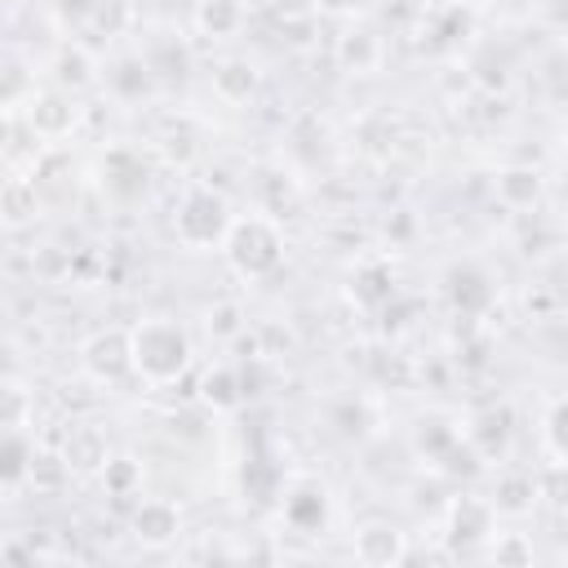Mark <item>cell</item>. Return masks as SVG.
<instances>
[{
  "label": "cell",
  "mask_w": 568,
  "mask_h": 568,
  "mask_svg": "<svg viewBox=\"0 0 568 568\" xmlns=\"http://www.w3.org/2000/svg\"><path fill=\"white\" fill-rule=\"evenodd\" d=\"M328 519V497L320 484H297L293 493H284V524L293 532H320Z\"/></svg>",
  "instance_id": "obj_7"
},
{
  "label": "cell",
  "mask_w": 568,
  "mask_h": 568,
  "mask_svg": "<svg viewBox=\"0 0 568 568\" xmlns=\"http://www.w3.org/2000/svg\"><path fill=\"white\" fill-rule=\"evenodd\" d=\"M222 253H226L235 275L266 280V275H275L284 266V231L262 213L231 217V226L222 235Z\"/></svg>",
  "instance_id": "obj_2"
},
{
  "label": "cell",
  "mask_w": 568,
  "mask_h": 568,
  "mask_svg": "<svg viewBox=\"0 0 568 568\" xmlns=\"http://www.w3.org/2000/svg\"><path fill=\"white\" fill-rule=\"evenodd\" d=\"M213 89H217L222 102H248L257 93V67L244 62V58H226L213 71Z\"/></svg>",
  "instance_id": "obj_15"
},
{
  "label": "cell",
  "mask_w": 568,
  "mask_h": 568,
  "mask_svg": "<svg viewBox=\"0 0 568 568\" xmlns=\"http://www.w3.org/2000/svg\"><path fill=\"white\" fill-rule=\"evenodd\" d=\"M497 195H501L510 209H528V204L541 195V182H537L532 169H506V173L497 178Z\"/></svg>",
  "instance_id": "obj_24"
},
{
  "label": "cell",
  "mask_w": 568,
  "mask_h": 568,
  "mask_svg": "<svg viewBox=\"0 0 568 568\" xmlns=\"http://www.w3.org/2000/svg\"><path fill=\"white\" fill-rule=\"evenodd\" d=\"M80 368L93 377V382H120L129 368V333L124 328H102L93 333L84 346H80Z\"/></svg>",
  "instance_id": "obj_4"
},
{
  "label": "cell",
  "mask_w": 568,
  "mask_h": 568,
  "mask_svg": "<svg viewBox=\"0 0 568 568\" xmlns=\"http://www.w3.org/2000/svg\"><path fill=\"white\" fill-rule=\"evenodd\" d=\"M129 18H133L129 0H93V13H89V22H84V27H98V31L115 36V31H120Z\"/></svg>",
  "instance_id": "obj_29"
},
{
  "label": "cell",
  "mask_w": 568,
  "mask_h": 568,
  "mask_svg": "<svg viewBox=\"0 0 568 568\" xmlns=\"http://www.w3.org/2000/svg\"><path fill=\"white\" fill-rule=\"evenodd\" d=\"M231 226V204L222 191L204 186V182H191L173 209V235L186 244V248H213L222 244Z\"/></svg>",
  "instance_id": "obj_3"
},
{
  "label": "cell",
  "mask_w": 568,
  "mask_h": 568,
  "mask_svg": "<svg viewBox=\"0 0 568 568\" xmlns=\"http://www.w3.org/2000/svg\"><path fill=\"white\" fill-rule=\"evenodd\" d=\"M31 444L22 430H0V484L13 488V484H27V470H31Z\"/></svg>",
  "instance_id": "obj_21"
},
{
  "label": "cell",
  "mask_w": 568,
  "mask_h": 568,
  "mask_svg": "<svg viewBox=\"0 0 568 568\" xmlns=\"http://www.w3.org/2000/svg\"><path fill=\"white\" fill-rule=\"evenodd\" d=\"M200 395H204V404H213V408H240V404H244L240 368H231V364L209 368L204 382H200Z\"/></svg>",
  "instance_id": "obj_19"
},
{
  "label": "cell",
  "mask_w": 568,
  "mask_h": 568,
  "mask_svg": "<svg viewBox=\"0 0 568 568\" xmlns=\"http://www.w3.org/2000/svg\"><path fill=\"white\" fill-rule=\"evenodd\" d=\"M129 368L151 382V386H169L191 368V337L178 320H142L138 328H129Z\"/></svg>",
  "instance_id": "obj_1"
},
{
  "label": "cell",
  "mask_w": 568,
  "mask_h": 568,
  "mask_svg": "<svg viewBox=\"0 0 568 568\" xmlns=\"http://www.w3.org/2000/svg\"><path fill=\"white\" fill-rule=\"evenodd\" d=\"M488 532H493V506H488V501H479V497L453 501V510H448V541H453V546L484 541Z\"/></svg>",
  "instance_id": "obj_10"
},
{
  "label": "cell",
  "mask_w": 568,
  "mask_h": 568,
  "mask_svg": "<svg viewBox=\"0 0 568 568\" xmlns=\"http://www.w3.org/2000/svg\"><path fill=\"white\" fill-rule=\"evenodd\" d=\"M209 328L217 333V337H231V333H240V306H217V311H209Z\"/></svg>",
  "instance_id": "obj_32"
},
{
  "label": "cell",
  "mask_w": 568,
  "mask_h": 568,
  "mask_svg": "<svg viewBox=\"0 0 568 568\" xmlns=\"http://www.w3.org/2000/svg\"><path fill=\"white\" fill-rule=\"evenodd\" d=\"M351 550H355V559L368 564V568H390V564H404V559H408V541H404V532H399L395 524H382V519L355 528Z\"/></svg>",
  "instance_id": "obj_5"
},
{
  "label": "cell",
  "mask_w": 568,
  "mask_h": 568,
  "mask_svg": "<svg viewBox=\"0 0 568 568\" xmlns=\"http://www.w3.org/2000/svg\"><path fill=\"white\" fill-rule=\"evenodd\" d=\"M337 62H342L346 71H355V75H373V71L382 67V40H377V31H368V27H346V31L337 36Z\"/></svg>",
  "instance_id": "obj_8"
},
{
  "label": "cell",
  "mask_w": 568,
  "mask_h": 568,
  "mask_svg": "<svg viewBox=\"0 0 568 568\" xmlns=\"http://www.w3.org/2000/svg\"><path fill=\"white\" fill-rule=\"evenodd\" d=\"M111 89H115L120 98H142V93L151 89V62H142V58H124V62H115V71H111Z\"/></svg>",
  "instance_id": "obj_25"
},
{
  "label": "cell",
  "mask_w": 568,
  "mask_h": 568,
  "mask_svg": "<svg viewBox=\"0 0 568 568\" xmlns=\"http://www.w3.org/2000/svg\"><path fill=\"white\" fill-rule=\"evenodd\" d=\"M532 501H537V484H532L528 475H506V479H497V488H493V497H488L493 515H528Z\"/></svg>",
  "instance_id": "obj_20"
},
{
  "label": "cell",
  "mask_w": 568,
  "mask_h": 568,
  "mask_svg": "<svg viewBox=\"0 0 568 568\" xmlns=\"http://www.w3.org/2000/svg\"><path fill=\"white\" fill-rule=\"evenodd\" d=\"M364 0H315V9H324V13H355Z\"/></svg>",
  "instance_id": "obj_34"
},
{
  "label": "cell",
  "mask_w": 568,
  "mask_h": 568,
  "mask_svg": "<svg viewBox=\"0 0 568 568\" xmlns=\"http://www.w3.org/2000/svg\"><path fill=\"white\" fill-rule=\"evenodd\" d=\"M0 377H9V351L0 346Z\"/></svg>",
  "instance_id": "obj_36"
},
{
  "label": "cell",
  "mask_w": 568,
  "mask_h": 568,
  "mask_svg": "<svg viewBox=\"0 0 568 568\" xmlns=\"http://www.w3.org/2000/svg\"><path fill=\"white\" fill-rule=\"evenodd\" d=\"M31 408V390L18 377H0V430H27Z\"/></svg>",
  "instance_id": "obj_22"
},
{
  "label": "cell",
  "mask_w": 568,
  "mask_h": 568,
  "mask_svg": "<svg viewBox=\"0 0 568 568\" xmlns=\"http://www.w3.org/2000/svg\"><path fill=\"white\" fill-rule=\"evenodd\" d=\"M31 129H36L44 142H62V138L75 129V106H71V98H62V93H40V98L31 102Z\"/></svg>",
  "instance_id": "obj_11"
},
{
  "label": "cell",
  "mask_w": 568,
  "mask_h": 568,
  "mask_svg": "<svg viewBox=\"0 0 568 568\" xmlns=\"http://www.w3.org/2000/svg\"><path fill=\"white\" fill-rule=\"evenodd\" d=\"M546 448H550L555 466H564V399H550V413H546Z\"/></svg>",
  "instance_id": "obj_30"
},
{
  "label": "cell",
  "mask_w": 568,
  "mask_h": 568,
  "mask_svg": "<svg viewBox=\"0 0 568 568\" xmlns=\"http://www.w3.org/2000/svg\"><path fill=\"white\" fill-rule=\"evenodd\" d=\"M244 18H248L244 0H200V9H195V27L204 36H217V40L235 36L244 27Z\"/></svg>",
  "instance_id": "obj_14"
},
{
  "label": "cell",
  "mask_w": 568,
  "mask_h": 568,
  "mask_svg": "<svg viewBox=\"0 0 568 568\" xmlns=\"http://www.w3.org/2000/svg\"><path fill=\"white\" fill-rule=\"evenodd\" d=\"M466 27H470V13H466V9H444V13H439V31H435V40H457Z\"/></svg>",
  "instance_id": "obj_31"
},
{
  "label": "cell",
  "mask_w": 568,
  "mask_h": 568,
  "mask_svg": "<svg viewBox=\"0 0 568 568\" xmlns=\"http://www.w3.org/2000/svg\"><path fill=\"white\" fill-rule=\"evenodd\" d=\"M457 439H462V435H457V430H448L444 422H422V430H417V448H422V453H426V462H435V466L448 457V448H453Z\"/></svg>",
  "instance_id": "obj_26"
},
{
  "label": "cell",
  "mask_w": 568,
  "mask_h": 568,
  "mask_svg": "<svg viewBox=\"0 0 568 568\" xmlns=\"http://www.w3.org/2000/svg\"><path fill=\"white\" fill-rule=\"evenodd\" d=\"M9 142H13V120H9V111L0 106V151H9Z\"/></svg>",
  "instance_id": "obj_35"
},
{
  "label": "cell",
  "mask_w": 568,
  "mask_h": 568,
  "mask_svg": "<svg viewBox=\"0 0 568 568\" xmlns=\"http://www.w3.org/2000/svg\"><path fill=\"white\" fill-rule=\"evenodd\" d=\"M506 435H510V413L506 408H484L475 417V426L466 430V444L479 453V457H493L506 448Z\"/></svg>",
  "instance_id": "obj_17"
},
{
  "label": "cell",
  "mask_w": 568,
  "mask_h": 568,
  "mask_svg": "<svg viewBox=\"0 0 568 568\" xmlns=\"http://www.w3.org/2000/svg\"><path fill=\"white\" fill-rule=\"evenodd\" d=\"M351 297L368 311L386 306L395 297V280H390V266L386 262H359V271L351 275Z\"/></svg>",
  "instance_id": "obj_12"
},
{
  "label": "cell",
  "mask_w": 568,
  "mask_h": 568,
  "mask_svg": "<svg viewBox=\"0 0 568 568\" xmlns=\"http://www.w3.org/2000/svg\"><path fill=\"white\" fill-rule=\"evenodd\" d=\"M62 13H67V18H75V22H89L93 0H62Z\"/></svg>",
  "instance_id": "obj_33"
},
{
  "label": "cell",
  "mask_w": 568,
  "mask_h": 568,
  "mask_svg": "<svg viewBox=\"0 0 568 568\" xmlns=\"http://www.w3.org/2000/svg\"><path fill=\"white\" fill-rule=\"evenodd\" d=\"M448 293H453V302H457L466 315H479V311L488 306V297H493L488 275H479L475 266H453V275H448Z\"/></svg>",
  "instance_id": "obj_18"
},
{
  "label": "cell",
  "mask_w": 568,
  "mask_h": 568,
  "mask_svg": "<svg viewBox=\"0 0 568 568\" xmlns=\"http://www.w3.org/2000/svg\"><path fill=\"white\" fill-rule=\"evenodd\" d=\"M129 528H133V537H138L142 546H169V541L182 532V510H178L173 501H164V497H146V501L133 510Z\"/></svg>",
  "instance_id": "obj_6"
},
{
  "label": "cell",
  "mask_w": 568,
  "mask_h": 568,
  "mask_svg": "<svg viewBox=\"0 0 568 568\" xmlns=\"http://www.w3.org/2000/svg\"><path fill=\"white\" fill-rule=\"evenodd\" d=\"M493 546H488V559L497 564H532V541L524 532H488Z\"/></svg>",
  "instance_id": "obj_27"
},
{
  "label": "cell",
  "mask_w": 568,
  "mask_h": 568,
  "mask_svg": "<svg viewBox=\"0 0 568 568\" xmlns=\"http://www.w3.org/2000/svg\"><path fill=\"white\" fill-rule=\"evenodd\" d=\"M53 75L62 89H89L98 80V62L84 44H62L58 58H53Z\"/></svg>",
  "instance_id": "obj_16"
},
{
  "label": "cell",
  "mask_w": 568,
  "mask_h": 568,
  "mask_svg": "<svg viewBox=\"0 0 568 568\" xmlns=\"http://www.w3.org/2000/svg\"><path fill=\"white\" fill-rule=\"evenodd\" d=\"M106 457H111V448H106V435H102L93 422H84V426H75V430L67 435L62 462H67L75 475H84V470H102V466H106Z\"/></svg>",
  "instance_id": "obj_9"
},
{
  "label": "cell",
  "mask_w": 568,
  "mask_h": 568,
  "mask_svg": "<svg viewBox=\"0 0 568 568\" xmlns=\"http://www.w3.org/2000/svg\"><path fill=\"white\" fill-rule=\"evenodd\" d=\"M102 484H106L111 497H138L142 493V462H133V457H106Z\"/></svg>",
  "instance_id": "obj_23"
},
{
  "label": "cell",
  "mask_w": 568,
  "mask_h": 568,
  "mask_svg": "<svg viewBox=\"0 0 568 568\" xmlns=\"http://www.w3.org/2000/svg\"><path fill=\"white\" fill-rule=\"evenodd\" d=\"M40 213V191L31 178H13L0 186V222L4 226H27Z\"/></svg>",
  "instance_id": "obj_13"
},
{
  "label": "cell",
  "mask_w": 568,
  "mask_h": 568,
  "mask_svg": "<svg viewBox=\"0 0 568 568\" xmlns=\"http://www.w3.org/2000/svg\"><path fill=\"white\" fill-rule=\"evenodd\" d=\"M67 475H71V466L58 453H36L31 457V470H27V484H36V488H62Z\"/></svg>",
  "instance_id": "obj_28"
}]
</instances>
